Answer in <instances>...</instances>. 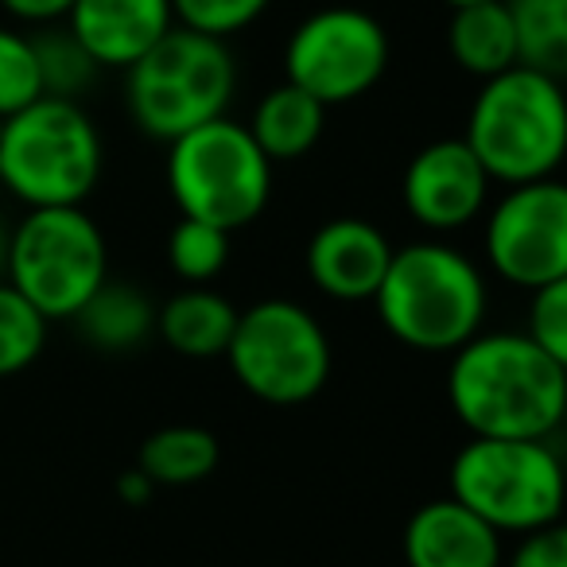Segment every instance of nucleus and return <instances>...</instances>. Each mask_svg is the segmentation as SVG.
<instances>
[{
    "instance_id": "nucleus-17",
    "label": "nucleus",
    "mask_w": 567,
    "mask_h": 567,
    "mask_svg": "<svg viewBox=\"0 0 567 567\" xmlns=\"http://www.w3.org/2000/svg\"><path fill=\"white\" fill-rule=\"evenodd\" d=\"M245 128H249L257 148L272 164H288V159H303L323 141L327 105L316 102L308 90L292 86V82H280V86H272L252 105Z\"/></svg>"
},
{
    "instance_id": "nucleus-31",
    "label": "nucleus",
    "mask_w": 567,
    "mask_h": 567,
    "mask_svg": "<svg viewBox=\"0 0 567 567\" xmlns=\"http://www.w3.org/2000/svg\"><path fill=\"white\" fill-rule=\"evenodd\" d=\"M9 245H12V226L0 218V280H4V268H9Z\"/></svg>"
},
{
    "instance_id": "nucleus-2",
    "label": "nucleus",
    "mask_w": 567,
    "mask_h": 567,
    "mask_svg": "<svg viewBox=\"0 0 567 567\" xmlns=\"http://www.w3.org/2000/svg\"><path fill=\"white\" fill-rule=\"evenodd\" d=\"M373 308L401 347L420 354H451L486 327V272L443 237L393 249Z\"/></svg>"
},
{
    "instance_id": "nucleus-3",
    "label": "nucleus",
    "mask_w": 567,
    "mask_h": 567,
    "mask_svg": "<svg viewBox=\"0 0 567 567\" xmlns=\"http://www.w3.org/2000/svg\"><path fill=\"white\" fill-rule=\"evenodd\" d=\"M463 141L502 187L551 179L567 156V97L559 79L525 63L482 79Z\"/></svg>"
},
{
    "instance_id": "nucleus-14",
    "label": "nucleus",
    "mask_w": 567,
    "mask_h": 567,
    "mask_svg": "<svg viewBox=\"0 0 567 567\" xmlns=\"http://www.w3.org/2000/svg\"><path fill=\"white\" fill-rule=\"evenodd\" d=\"M66 32L102 71H128L175 28L172 0H74Z\"/></svg>"
},
{
    "instance_id": "nucleus-1",
    "label": "nucleus",
    "mask_w": 567,
    "mask_h": 567,
    "mask_svg": "<svg viewBox=\"0 0 567 567\" xmlns=\"http://www.w3.org/2000/svg\"><path fill=\"white\" fill-rule=\"evenodd\" d=\"M447 404L482 440H556L567 416V365L525 331H486L451 350Z\"/></svg>"
},
{
    "instance_id": "nucleus-12",
    "label": "nucleus",
    "mask_w": 567,
    "mask_h": 567,
    "mask_svg": "<svg viewBox=\"0 0 567 567\" xmlns=\"http://www.w3.org/2000/svg\"><path fill=\"white\" fill-rule=\"evenodd\" d=\"M494 179L478 164L463 136L432 141L409 159L401 175V203L427 234H458L482 218Z\"/></svg>"
},
{
    "instance_id": "nucleus-11",
    "label": "nucleus",
    "mask_w": 567,
    "mask_h": 567,
    "mask_svg": "<svg viewBox=\"0 0 567 567\" xmlns=\"http://www.w3.org/2000/svg\"><path fill=\"white\" fill-rule=\"evenodd\" d=\"M482 257L505 284L533 292L567 276V187L551 179L513 183L486 206Z\"/></svg>"
},
{
    "instance_id": "nucleus-33",
    "label": "nucleus",
    "mask_w": 567,
    "mask_h": 567,
    "mask_svg": "<svg viewBox=\"0 0 567 567\" xmlns=\"http://www.w3.org/2000/svg\"><path fill=\"white\" fill-rule=\"evenodd\" d=\"M0 125H4V121H0Z\"/></svg>"
},
{
    "instance_id": "nucleus-18",
    "label": "nucleus",
    "mask_w": 567,
    "mask_h": 567,
    "mask_svg": "<svg viewBox=\"0 0 567 567\" xmlns=\"http://www.w3.org/2000/svg\"><path fill=\"white\" fill-rule=\"evenodd\" d=\"M71 323L102 354H133L156 334V303L136 284L105 280Z\"/></svg>"
},
{
    "instance_id": "nucleus-23",
    "label": "nucleus",
    "mask_w": 567,
    "mask_h": 567,
    "mask_svg": "<svg viewBox=\"0 0 567 567\" xmlns=\"http://www.w3.org/2000/svg\"><path fill=\"white\" fill-rule=\"evenodd\" d=\"M167 260L183 284H214L229 265V234L210 221L183 218L167 234Z\"/></svg>"
},
{
    "instance_id": "nucleus-21",
    "label": "nucleus",
    "mask_w": 567,
    "mask_h": 567,
    "mask_svg": "<svg viewBox=\"0 0 567 567\" xmlns=\"http://www.w3.org/2000/svg\"><path fill=\"white\" fill-rule=\"evenodd\" d=\"M513 35H517V63L544 74L567 71V0H505Z\"/></svg>"
},
{
    "instance_id": "nucleus-15",
    "label": "nucleus",
    "mask_w": 567,
    "mask_h": 567,
    "mask_svg": "<svg viewBox=\"0 0 567 567\" xmlns=\"http://www.w3.org/2000/svg\"><path fill=\"white\" fill-rule=\"evenodd\" d=\"M404 567H502L505 540L455 497H432L412 509L401 536Z\"/></svg>"
},
{
    "instance_id": "nucleus-32",
    "label": "nucleus",
    "mask_w": 567,
    "mask_h": 567,
    "mask_svg": "<svg viewBox=\"0 0 567 567\" xmlns=\"http://www.w3.org/2000/svg\"><path fill=\"white\" fill-rule=\"evenodd\" d=\"M447 9H463V4H482V0H443Z\"/></svg>"
},
{
    "instance_id": "nucleus-22",
    "label": "nucleus",
    "mask_w": 567,
    "mask_h": 567,
    "mask_svg": "<svg viewBox=\"0 0 567 567\" xmlns=\"http://www.w3.org/2000/svg\"><path fill=\"white\" fill-rule=\"evenodd\" d=\"M35 59H40V82L43 97H66V102H82L94 90L102 66L90 59V51L66 32V24L40 28L32 35Z\"/></svg>"
},
{
    "instance_id": "nucleus-24",
    "label": "nucleus",
    "mask_w": 567,
    "mask_h": 567,
    "mask_svg": "<svg viewBox=\"0 0 567 567\" xmlns=\"http://www.w3.org/2000/svg\"><path fill=\"white\" fill-rule=\"evenodd\" d=\"M48 319L9 280H0V378H17L40 362L48 347Z\"/></svg>"
},
{
    "instance_id": "nucleus-10",
    "label": "nucleus",
    "mask_w": 567,
    "mask_h": 567,
    "mask_svg": "<svg viewBox=\"0 0 567 567\" xmlns=\"http://www.w3.org/2000/svg\"><path fill=\"white\" fill-rule=\"evenodd\" d=\"M393 43L373 12L354 4L316 9L284 43V82L308 90L316 102L350 105L365 97L389 71Z\"/></svg>"
},
{
    "instance_id": "nucleus-30",
    "label": "nucleus",
    "mask_w": 567,
    "mask_h": 567,
    "mask_svg": "<svg viewBox=\"0 0 567 567\" xmlns=\"http://www.w3.org/2000/svg\"><path fill=\"white\" fill-rule=\"evenodd\" d=\"M117 497L125 505H148L152 497H156V486H152L148 474H144L141 466H133V471H125L117 478Z\"/></svg>"
},
{
    "instance_id": "nucleus-5",
    "label": "nucleus",
    "mask_w": 567,
    "mask_h": 567,
    "mask_svg": "<svg viewBox=\"0 0 567 567\" xmlns=\"http://www.w3.org/2000/svg\"><path fill=\"white\" fill-rule=\"evenodd\" d=\"M237 94V59L226 40L175 24L125 71V110L148 141L175 136L226 117Z\"/></svg>"
},
{
    "instance_id": "nucleus-6",
    "label": "nucleus",
    "mask_w": 567,
    "mask_h": 567,
    "mask_svg": "<svg viewBox=\"0 0 567 567\" xmlns=\"http://www.w3.org/2000/svg\"><path fill=\"white\" fill-rule=\"evenodd\" d=\"M164 175L183 218L210 221L226 234L252 226L272 198V159L229 113L175 136Z\"/></svg>"
},
{
    "instance_id": "nucleus-20",
    "label": "nucleus",
    "mask_w": 567,
    "mask_h": 567,
    "mask_svg": "<svg viewBox=\"0 0 567 567\" xmlns=\"http://www.w3.org/2000/svg\"><path fill=\"white\" fill-rule=\"evenodd\" d=\"M221 447L214 432L198 424H167L152 432L136 451V466L148 474L156 489H183L198 486L218 471Z\"/></svg>"
},
{
    "instance_id": "nucleus-28",
    "label": "nucleus",
    "mask_w": 567,
    "mask_h": 567,
    "mask_svg": "<svg viewBox=\"0 0 567 567\" xmlns=\"http://www.w3.org/2000/svg\"><path fill=\"white\" fill-rule=\"evenodd\" d=\"M502 567H567V533L564 525H544L533 533H520Z\"/></svg>"
},
{
    "instance_id": "nucleus-29",
    "label": "nucleus",
    "mask_w": 567,
    "mask_h": 567,
    "mask_svg": "<svg viewBox=\"0 0 567 567\" xmlns=\"http://www.w3.org/2000/svg\"><path fill=\"white\" fill-rule=\"evenodd\" d=\"M71 4L74 0H0V12H4L12 24L51 28V24H63Z\"/></svg>"
},
{
    "instance_id": "nucleus-25",
    "label": "nucleus",
    "mask_w": 567,
    "mask_h": 567,
    "mask_svg": "<svg viewBox=\"0 0 567 567\" xmlns=\"http://www.w3.org/2000/svg\"><path fill=\"white\" fill-rule=\"evenodd\" d=\"M43 97L35 43L20 28L0 24V121Z\"/></svg>"
},
{
    "instance_id": "nucleus-26",
    "label": "nucleus",
    "mask_w": 567,
    "mask_h": 567,
    "mask_svg": "<svg viewBox=\"0 0 567 567\" xmlns=\"http://www.w3.org/2000/svg\"><path fill=\"white\" fill-rule=\"evenodd\" d=\"M268 9H272V0H172L175 24L226 43L249 32Z\"/></svg>"
},
{
    "instance_id": "nucleus-9",
    "label": "nucleus",
    "mask_w": 567,
    "mask_h": 567,
    "mask_svg": "<svg viewBox=\"0 0 567 567\" xmlns=\"http://www.w3.org/2000/svg\"><path fill=\"white\" fill-rule=\"evenodd\" d=\"M221 358L245 393L276 409L316 401L334 370V350L323 323L303 303L280 296L237 311Z\"/></svg>"
},
{
    "instance_id": "nucleus-16",
    "label": "nucleus",
    "mask_w": 567,
    "mask_h": 567,
    "mask_svg": "<svg viewBox=\"0 0 567 567\" xmlns=\"http://www.w3.org/2000/svg\"><path fill=\"white\" fill-rule=\"evenodd\" d=\"M237 323V308L210 284H187L164 308H156V334L167 350L195 362L221 358Z\"/></svg>"
},
{
    "instance_id": "nucleus-4",
    "label": "nucleus",
    "mask_w": 567,
    "mask_h": 567,
    "mask_svg": "<svg viewBox=\"0 0 567 567\" xmlns=\"http://www.w3.org/2000/svg\"><path fill=\"white\" fill-rule=\"evenodd\" d=\"M105 172V141L82 102L40 97L0 125V187L20 206H86Z\"/></svg>"
},
{
    "instance_id": "nucleus-8",
    "label": "nucleus",
    "mask_w": 567,
    "mask_h": 567,
    "mask_svg": "<svg viewBox=\"0 0 567 567\" xmlns=\"http://www.w3.org/2000/svg\"><path fill=\"white\" fill-rule=\"evenodd\" d=\"M4 280L48 323H66L110 280V245L86 206H40L12 226Z\"/></svg>"
},
{
    "instance_id": "nucleus-27",
    "label": "nucleus",
    "mask_w": 567,
    "mask_h": 567,
    "mask_svg": "<svg viewBox=\"0 0 567 567\" xmlns=\"http://www.w3.org/2000/svg\"><path fill=\"white\" fill-rule=\"evenodd\" d=\"M533 300H528V316H525V334L551 354L556 362L567 365V276L564 280H551L533 288Z\"/></svg>"
},
{
    "instance_id": "nucleus-7",
    "label": "nucleus",
    "mask_w": 567,
    "mask_h": 567,
    "mask_svg": "<svg viewBox=\"0 0 567 567\" xmlns=\"http://www.w3.org/2000/svg\"><path fill=\"white\" fill-rule=\"evenodd\" d=\"M564 455L556 440H482L455 451L447 494L502 536H520L564 517Z\"/></svg>"
},
{
    "instance_id": "nucleus-13",
    "label": "nucleus",
    "mask_w": 567,
    "mask_h": 567,
    "mask_svg": "<svg viewBox=\"0 0 567 567\" xmlns=\"http://www.w3.org/2000/svg\"><path fill=\"white\" fill-rule=\"evenodd\" d=\"M393 257V241L365 218H331L308 237V280L334 303H370Z\"/></svg>"
},
{
    "instance_id": "nucleus-19",
    "label": "nucleus",
    "mask_w": 567,
    "mask_h": 567,
    "mask_svg": "<svg viewBox=\"0 0 567 567\" xmlns=\"http://www.w3.org/2000/svg\"><path fill=\"white\" fill-rule=\"evenodd\" d=\"M447 51L458 71H466L478 82L517 66V35H513L505 0H482V4L451 9Z\"/></svg>"
}]
</instances>
